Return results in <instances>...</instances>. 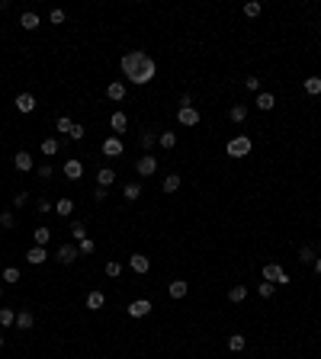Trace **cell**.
<instances>
[{"mask_svg":"<svg viewBox=\"0 0 321 359\" xmlns=\"http://www.w3.org/2000/svg\"><path fill=\"white\" fill-rule=\"evenodd\" d=\"M93 199H97V202H106V189L97 186V189H93Z\"/></svg>","mask_w":321,"mask_h":359,"instance_id":"681fc988","label":"cell"},{"mask_svg":"<svg viewBox=\"0 0 321 359\" xmlns=\"http://www.w3.org/2000/svg\"><path fill=\"white\" fill-rule=\"evenodd\" d=\"M61 173H65L68 180H81V177H84V164L77 161V157H68L65 167H61Z\"/></svg>","mask_w":321,"mask_h":359,"instance_id":"8992f818","label":"cell"},{"mask_svg":"<svg viewBox=\"0 0 321 359\" xmlns=\"http://www.w3.org/2000/svg\"><path fill=\"white\" fill-rule=\"evenodd\" d=\"M315 273H318V276H321V257H318V260H315Z\"/></svg>","mask_w":321,"mask_h":359,"instance_id":"f907efd6","label":"cell"},{"mask_svg":"<svg viewBox=\"0 0 321 359\" xmlns=\"http://www.w3.org/2000/svg\"><path fill=\"white\" fill-rule=\"evenodd\" d=\"M122 151H125V148H122V141H119L116 135L103 141V154H106V157H122Z\"/></svg>","mask_w":321,"mask_h":359,"instance_id":"30bf717a","label":"cell"},{"mask_svg":"<svg viewBox=\"0 0 321 359\" xmlns=\"http://www.w3.org/2000/svg\"><path fill=\"white\" fill-rule=\"evenodd\" d=\"M254 106H257L260 112H270V109L276 106V96H273V93H267V90H260V93H257V100H254Z\"/></svg>","mask_w":321,"mask_h":359,"instance_id":"8fae6325","label":"cell"},{"mask_svg":"<svg viewBox=\"0 0 321 359\" xmlns=\"http://www.w3.org/2000/svg\"><path fill=\"white\" fill-rule=\"evenodd\" d=\"M48 20H51V26H61V23H65V10H51Z\"/></svg>","mask_w":321,"mask_h":359,"instance_id":"b9f144b4","label":"cell"},{"mask_svg":"<svg viewBox=\"0 0 321 359\" xmlns=\"http://www.w3.org/2000/svg\"><path fill=\"white\" fill-rule=\"evenodd\" d=\"M299 260H302V263H315V260H318L315 247H302V250H299Z\"/></svg>","mask_w":321,"mask_h":359,"instance_id":"d590c367","label":"cell"},{"mask_svg":"<svg viewBox=\"0 0 321 359\" xmlns=\"http://www.w3.org/2000/svg\"><path fill=\"white\" fill-rule=\"evenodd\" d=\"M129 266H132V273H138V276H145L151 269V260L145 257V253H132V257H129Z\"/></svg>","mask_w":321,"mask_h":359,"instance_id":"52a82bcc","label":"cell"},{"mask_svg":"<svg viewBox=\"0 0 321 359\" xmlns=\"http://www.w3.org/2000/svg\"><path fill=\"white\" fill-rule=\"evenodd\" d=\"M71 128H74L71 119H68V116H58V135H71Z\"/></svg>","mask_w":321,"mask_h":359,"instance_id":"e575fe53","label":"cell"},{"mask_svg":"<svg viewBox=\"0 0 321 359\" xmlns=\"http://www.w3.org/2000/svg\"><path fill=\"white\" fill-rule=\"evenodd\" d=\"M167 292H170V299H186V292H189V285L183 282V279H173V282L167 285Z\"/></svg>","mask_w":321,"mask_h":359,"instance_id":"9a60e30c","label":"cell"},{"mask_svg":"<svg viewBox=\"0 0 321 359\" xmlns=\"http://www.w3.org/2000/svg\"><path fill=\"white\" fill-rule=\"evenodd\" d=\"M93 250H97V244H93L90 238H84L81 244H77V253H81V257H87V253H93Z\"/></svg>","mask_w":321,"mask_h":359,"instance_id":"74e56055","label":"cell"},{"mask_svg":"<svg viewBox=\"0 0 321 359\" xmlns=\"http://www.w3.org/2000/svg\"><path fill=\"white\" fill-rule=\"evenodd\" d=\"M273 292H276L273 282H260V285H257V295H260V299H273Z\"/></svg>","mask_w":321,"mask_h":359,"instance_id":"8d00e7d4","label":"cell"},{"mask_svg":"<svg viewBox=\"0 0 321 359\" xmlns=\"http://www.w3.org/2000/svg\"><path fill=\"white\" fill-rule=\"evenodd\" d=\"M55 212L68 218V215L74 212V202H71V199H68V196H65V199H58V202H55Z\"/></svg>","mask_w":321,"mask_h":359,"instance_id":"83f0119b","label":"cell"},{"mask_svg":"<svg viewBox=\"0 0 321 359\" xmlns=\"http://www.w3.org/2000/svg\"><path fill=\"white\" fill-rule=\"evenodd\" d=\"M228 119H231V122H238V125H241V122L247 119V106H244V103H238V106H231V109H228Z\"/></svg>","mask_w":321,"mask_h":359,"instance_id":"44dd1931","label":"cell"},{"mask_svg":"<svg viewBox=\"0 0 321 359\" xmlns=\"http://www.w3.org/2000/svg\"><path fill=\"white\" fill-rule=\"evenodd\" d=\"M13 164H16V170L29 173V170H32V154H29V151H16V157H13Z\"/></svg>","mask_w":321,"mask_h":359,"instance_id":"5bb4252c","label":"cell"},{"mask_svg":"<svg viewBox=\"0 0 321 359\" xmlns=\"http://www.w3.org/2000/svg\"><path fill=\"white\" fill-rule=\"evenodd\" d=\"M250 148H254V145H250V138L247 135H238V138H231V141L225 145V154H228V157H247Z\"/></svg>","mask_w":321,"mask_h":359,"instance_id":"7a4b0ae2","label":"cell"},{"mask_svg":"<svg viewBox=\"0 0 321 359\" xmlns=\"http://www.w3.org/2000/svg\"><path fill=\"white\" fill-rule=\"evenodd\" d=\"M36 208H39L42 215H48L51 208H55V202H48V199H39V202H36Z\"/></svg>","mask_w":321,"mask_h":359,"instance_id":"7bdbcfd3","label":"cell"},{"mask_svg":"<svg viewBox=\"0 0 321 359\" xmlns=\"http://www.w3.org/2000/svg\"><path fill=\"white\" fill-rule=\"evenodd\" d=\"M154 145H158V135H154V132H145V135H142V148H145V151H151Z\"/></svg>","mask_w":321,"mask_h":359,"instance_id":"f35d334b","label":"cell"},{"mask_svg":"<svg viewBox=\"0 0 321 359\" xmlns=\"http://www.w3.org/2000/svg\"><path fill=\"white\" fill-rule=\"evenodd\" d=\"M103 302H106V299H103V292H90V295H87V308H90V311H100Z\"/></svg>","mask_w":321,"mask_h":359,"instance_id":"4316f807","label":"cell"},{"mask_svg":"<svg viewBox=\"0 0 321 359\" xmlns=\"http://www.w3.org/2000/svg\"><path fill=\"white\" fill-rule=\"evenodd\" d=\"M45 260H48V250L45 247H29V250H26V263L39 266V263H45Z\"/></svg>","mask_w":321,"mask_h":359,"instance_id":"4fadbf2b","label":"cell"},{"mask_svg":"<svg viewBox=\"0 0 321 359\" xmlns=\"http://www.w3.org/2000/svg\"><path fill=\"white\" fill-rule=\"evenodd\" d=\"M177 189H180V177H177V173L164 177V192H177Z\"/></svg>","mask_w":321,"mask_h":359,"instance_id":"d6a6232c","label":"cell"},{"mask_svg":"<svg viewBox=\"0 0 321 359\" xmlns=\"http://www.w3.org/2000/svg\"><path fill=\"white\" fill-rule=\"evenodd\" d=\"M20 26H23V29H29V32L39 29V16H36V13H23V16H20Z\"/></svg>","mask_w":321,"mask_h":359,"instance_id":"484cf974","label":"cell"},{"mask_svg":"<svg viewBox=\"0 0 321 359\" xmlns=\"http://www.w3.org/2000/svg\"><path fill=\"white\" fill-rule=\"evenodd\" d=\"M32 238H36V247H45V244L51 241V228H36Z\"/></svg>","mask_w":321,"mask_h":359,"instance_id":"cb8c5ba5","label":"cell"},{"mask_svg":"<svg viewBox=\"0 0 321 359\" xmlns=\"http://www.w3.org/2000/svg\"><path fill=\"white\" fill-rule=\"evenodd\" d=\"M16 327H20V330H29V327H32V311H20V314H16Z\"/></svg>","mask_w":321,"mask_h":359,"instance_id":"f546056e","label":"cell"},{"mask_svg":"<svg viewBox=\"0 0 321 359\" xmlns=\"http://www.w3.org/2000/svg\"><path fill=\"white\" fill-rule=\"evenodd\" d=\"M29 202V192H16V199H13V205H26Z\"/></svg>","mask_w":321,"mask_h":359,"instance_id":"c3c4849f","label":"cell"},{"mask_svg":"<svg viewBox=\"0 0 321 359\" xmlns=\"http://www.w3.org/2000/svg\"><path fill=\"white\" fill-rule=\"evenodd\" d=\"M177 122H180V125H186V128L199 125V109H193V106H180V109H177Z\"/></svg>","mask_w":321,"mask_h":359,"instance_id":"277c9868","label":"cell"},{"mask_svg":"<svg viewBox=\"0 0 321 359\" xmlns=\"http://www.w3.org/2000/svg\"><path fill=\"white\" fill-rule=\"evenodd\" d=\"M244 299H247V285H241V282H238V285H231V289H228V302L241 305Z\"/></svg>","mask_w":321,"mask_h":359,"instance_id":"d6986e66","label":"cell"},{"mask_svg":"<svg viewBox=\"0 0 321 359\" xmlns=\"http://www.w3.org/2000/svg\"><path fill=\"white\" fill-rule=\"evenodd\" d=\"M42 154H45V157H55V154H58V138H45V141H42Z\"/></svg>","mask_w":321,"mask_h":359,"instance_id":"4dcf8cb0","label":"cell"},{"mask_svg":"<svg viewBox=\"0 0 321 359\" xmlns=\"http://www.w3.org/2000/svg\"><path fill=\"white\" fill-rule=\"evenodd\" d=\"M4 343H7V340H4V337H0V349H4Z\"/></svg>","mask_w":321,"mask_h":359,"instance_id":"816d5d0a","label":"cell"},{"mask_svg":"<svg viewBox=\"0 0 321 359\" xmlns=\"http://www.w3.org/2000/svg\"><path fill=\"white\" fill-rule=\"evenodd\" d=\"M106 96H109V100H116V103L125 100V84H122V81H112V84L106 87Z\"/></svg>","mask_w":321,"mask_h":359,"instance_id":"e0dca14e","label":"cell"},{"mask_svg":"<svg viewBox=\"0 0 321 359\" xmlns=\"http://www.w3.org/2000/svg\"><path fill=\"white\" fill-rule=\"evenodd\" d=\"M302 90L308 96H318L321 93V77H305V81H302Z\"/></svg>","mask_w":321,"mask_h":359,"instance_id":"ffe728a7","label":"cell"},{"mask_svg":"<svg viewBox=\"0 0 321 359\" xmlns=\"http://www.w3.org/2000/svg\"><path fill=\"white\" fill-rule=\"evenodd\" d=\"M71 141H84V125H74L71 128Z\"/></svg>","mask_w":321,"mask_h":359,"instance_id":"bcb514c9","label":"cell"},{"mask_svg":"<svg viewBox=\"0 0 321 359\" xmlns=\"http://www.w3.org/2000/svg\"><path fill=\"white\" fill-rule=\"evenodd\" d=\"M4 282H20V269H16V266H7V269H4Z\"/></svg>","mask_w":321,"mask_h":359,"instance_id":"ab89813d","label":"cell"},{"mask_svg":"<svg viewBox=\"0 0 321 359\" xmlns=\"http://www.w3.org/2000/svg\"><path fill=\"white\" fill-rule=\"evenodd\" d=\"M0 324H4V327H13V324H16V311L13 308H0Z\"/></svg>","mask_w":321,"mask_h":359,"instance_id":"1f68e13d","label":"cell"},{"mask_svg":"<svg viewBox=\"0 0 321 359\" xmlns=\"http://www.w3.org/2000/svg\"><path fill=\"white\" fill-rule=\"evenodd\" d=\"M158 141H161L164 151H173V148H177V135H173V132H161V135H158Z\"/></svg>","mask_w":321,"mask_h":359,"instance_id":"d4e9b609","label":"cell"},{"mask_svg":"<svg viewBox=\"0 0 321 359\" xmlns=\"http://www.w3.org/2000/svg\"><path fill=\"white\" fill-rule=\"evenodd\" d=\"M122 196L129 199V202H135V199L142 196V183H125V186H122Z\"/></svg>","mask_w":321,"mask_h":359,"instance_id":"603a6c76","label":"cell"},{"mask_svg":"<svg viewBox=\"0 0 321 359\" xmlns=\"http://www.w3.org/2000/svg\"><path fill=\"white\" fill-rule=\"evenodd\" d=\"M244 346H247V337L244 334H231L228 337V349H231V353H241Z\"/></svg>","mask_w":321,"mask_h":359,"instance_id":"7402d4cb","label":"cell"},{"mask_svg":"<svg viewBox=\"0 0 321 359\" xmlns=\"http://www.w3.org/2000/svg\"><path fill=\"white\" fill-rule=\"evenodd\" d=\"M68 231H71V238L81 244L84 238H87V228H84V222H71V228H68Z\"/></svg>","mask_w":321,"mask_h":359,"instance_id":"f1b7e54d","label":"cell"},{"mask_svg":"<svg viewBox=\"0 0 321 359\" xmlns=\"http://www.w3.org/2000/svg\"><path fill=\"white\" fill-rule=\"evenodd\" d=\"M51 173H55V170H51V164H42V167H39V177L42 180H51Z\"/></svg>","mask_w":321,"mask_h":359,"instance_id":"7dc6e473","label":"cell"},{"mask_svg":"<svg viewBox=\"0 0 321 359\" xmlns=\"http://www.w3.org/2000/svg\"><path fill=\"white\" fill-rule=\"evenodd\" d=\"M244 87H247V90H257V93H260V77H244Z\"/></svg>","mask_w":321,"mask_h":359,"instance_id":"f6af8a7d","label":"cell"},{"mask_svg":"<svg viewBox=\"0 0 321 359\" xmlns=\"http://www.w3.org/2000/svg\"><path fill=\"white\" fill-rule=\"evenodd\" d=\"M135 170H138V177H151V173L158 170V157H154V154H142L135 161Z\"/></svg>","mask_w":321,"mask_h":359,"instance_id":"3957f363","label":"cell"},{"mask_svg":"<svg viewBox=\"0 0 321 359\" xmlns=\"http://www.w3.org/2000/svg\"><path fill=\"white\" fill-rule=\"evenodd\" d=\"M283 273H286V269H283L280 263H264V282H273V285H276Z\"/></svg>","mask_w":321,"mask_h":359,"instance_id":"7c38bea8","label":"cell"},{"mask_svg":"<svg viewBox=\"0 0 321 359\" xmlns=\"http://www.w3.org/2000/svg\"><path fill=\"white\" fill-rule=\"evenodd\" d=\"M0 295H4V285H0Z\"/></svg>","mask_w":321,"mask_h":359,"instance_id":"f5cc1de1","label":"cell"},{"mask_svg":"<svg viewBox=\"0 0 321 359\" xmlns=\"http://www.w3.org/2000/svg\"><path fill=\"white\" fill-rule=\"evenodd\" d=\"M97 183H100L103 189H109L112 183H116V170H112V167H103V170L97 173Z\"/></svg>","mask_w":321,"mask_h":359,"instance_id":"ac0fdd59","label":"cell"},{"mask_svg":"<svg viewBox=\"0 0 321 359\" xmlns=\"http://www.w3.org/2000/svg\"><path fill=\"white\" fill-rule=\"evenodd\" d=\"M264 13V4L260 0H250V4H244V16H260Z\"/></svg>","mask_w":321,"mask_h":359,"instance_id":"836d02e7","label":"cell"},{"mask_svg":"<svg viewBox=\"0 0 321 359\" xmlns=\"http://www.w3.org/2000/svg\"><path fill=\"white\" fill-rule=\"evenodd\" d=\"M109 128H112L116 138H119V135L129 128V116H125V112H112V116H109Z\"/></svg>","mask_w":321,"mask_h":359,"instance_id":"9c48e42d","label":"cell"},{"mask_svg":"<svg viewBox=\"0 0 321 359\" xmlns=\"http://www.w3.org/2000/svg\"><path fill=\"white\" fill-rule=\"evenodd\" d=\"M16 109H20V112H32V109H36V96H32V93H20V96H16Z\"/></svg>","mask_w":321,"mask_h":359,"instance_id":"2e32d148","label":"cell"},{"mask_svg":"<svg viewBox=\"0 0 321 359\" xmlns=\"http://www.w3.org/2000/svg\"><path fill=\"white\" fill-rule=\"evenodd\" d=\"M119 273H122V263H119V260H109V263H106V276L116 279Z\"/></svg>","mask_w":321,"mask_h":359,"instance_id":"60d3db41","label":"cell"},{"mask_svg":"<svg viewBox=\"0 0 321 359\" xmlns=\"http://www.w3.org/2000/svg\"><path fill=\"white\" fill-rule=\"evenodd\" d=\"M77 257H81V253H77V244H61V247H58V263L71 266Z\"/></svg>","mask_w":321,"mask_h":359,"instance_id":"ba28073f","label":"cell"},{"mask_svg":"<svg viewBox=\"0 0 321 359\" xmlns=\"http://www.w3.org/2000/svg\"><path fill=\"white\" fill-rule=\"evenodd\" d=\"M151 308H154V305L148 302V299H135L132 305H129V318H148V314H151Z\"/></svg>","mask_w":321,"mask_h":359,"instance_id":"5b68a950","label":"cell"},{"mask_svg":"<svg viewBox=\"0 0 321 359\" xmlns=\"http://www.w3.org/2000/svg\"><path fill=\"white\" fill-rule=\"evenodd\" d=\"M0 225H4V228H13V225H16V218H13L10 212H0Z\"/></svg>","mask_w":321,"mask_h":359,"instance_id":"ee69618b","label":"cell"},{"mask_svg":"<svg viewBox=\"0 0 321 359\" xmlns=\"http://www.w3.org/2000/svg\"><path fill=\"white\" fill-rule=\"evenodd\" d=\"M122 74L125 81H132L135 87H145L158 77V64L148 51H125L122 55Z\"/></svg>","mask_w":321,"mask_h":359,"instance_id":"6da1fadb","label":"cell"}]
</instances>
